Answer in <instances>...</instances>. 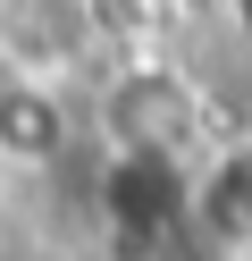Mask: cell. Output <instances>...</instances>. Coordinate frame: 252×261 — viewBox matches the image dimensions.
Segmentation results:
<instances>
[{
    "instance_id": "5",
    "label": "cell",
    "mask_w": 252,
    "mask_h": 261,
    "mask_svg": "<svg viewBox=\"0 0 252 261\" xmlns=\"http://www.w3.org/2000/svg\"><path fill=\"white\" fill-rule=\"evenodd\" d=\"M59 152H67V101H59V85H17V76H0V160L50 169Z\"/></svg>"
},
{
    "instance_id": "6",
    "label": "cell",
    "mask_w": 252,
    "mask_h": 261,
    "mask_svg": "<svg viewBox=\"0 0 252 261\" xmlns=\"http://www.w3.org/2000/svg\"><path fill=\"white\" fill-rule=\"evenodd\" d=\"M227 25H235V42L252 51V0H227Z\"/></svg>"
},
{
    "instance_id": "7",
    "label": "cell",
    "mask_w": 252,
    "mask_h": 261,
    "mask_svg": "<svg viewBox=\"0 0 252 261\" xmlns=\"http://www.w3.org/2000/svg\"><path fill=\"white\" fill-rule=\"evenodd\" d=\"M93 9H151V0H93Z\"/></svg>"
},
{
    "instance_id": "2",
    "label": "cell",
    "mask_w": 252,
    "mask_h": 261,
    "mask_svg": "<svg viewBox=\"0 0 252 261\" xmlns=\"http://www.w3.org/2000/svg\"><path fill=\"white\" fill-rule=\"evenodd\" d=\"M93 211L118 253H185V160H143V152H101Z\"/></svg>"
},
{
    "instance_id": "4",
    "label": "cell",
    "mask_w": 252,
    "mask_h": 261,
    "mask_svg": "<svg viewBox=\"0 0 252 261\" xmlns=\"http://www.w3.org/2000/svg\"><path fill=\"white\" fill-rule=\"evenodd\" d=\"M101 34L93 0H0V76L17 85H67Z\"/></svg>"
},
{
    "instance_id": "1",
    "label": "cell",
    "mask_w": 252,
    "mask_h": 261,
    "mask_svg": "<svg viewBox=\"0 0 252 261\" xmlns=\"http://www.w3.org/2000/svg\"><path fill=\"white\" fill-rule=\"evenodd\" d=\"M210 126H202V93L160 59H134L101 93V152H143V160H185L193 169Z\"/></svg>"
},
{
    "instance_id": "8",
    "label": "cell",
    "mask_w": 252,
    "mask_h": 261,
    "mask_svg": "<svg viewBox=\"0 0 252 261\" xmlns=\"http://www.w3.org/2000/svg\"><path fill=\"white\" fill-rule=\"evenodd\" d=\"M185 261H202V253H185Z\"/></svg>"
},
{
    "instance_id": "3",
    "label": "cell",
    "mask_w": 252,
    "mask_h": 261,
    "mask_svg": "<svg viewBox=\"0 0 252 261\" xmlns=\"http://www.w3.org/2000/svg\"><path fill=\"white\" fill-rule=\"evenodd\" d=\"M185 253L202 261H252V126L210 135L185 169Z\"/></svg>"
}]
</instances>
